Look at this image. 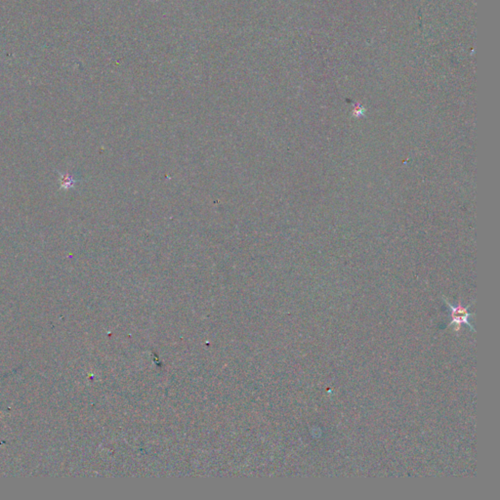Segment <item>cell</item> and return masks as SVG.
Listing matches in <instances>:
<instances>
[{
  "label": "cell",
  "instance_id": "6da1fadb",
  "mask_svg": "<svg viewBox=\"0 0 500 500\" xmlns=\"http://www.w3.org/2000/svg\"><path fill=\"white\" fill-rule=\"evenodd\" d=\"M442 299L450 311V319H451L450 326H454L456 327L455 330H458L460 326L466 325L467 327H469L470 330L474 332L475 331L474 327L470 323V321L475 317L474 314L469 313V308L471 305H469L467 307H463L461 305V303H459L457 306H453L444 297H442Z\"/></svg>",
  "mask_w": 500,
  "mask_h": 500
}]
</instances>
